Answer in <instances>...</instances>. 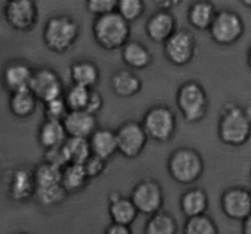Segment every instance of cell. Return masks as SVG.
I'll return each instance as SVG.
<instances>
[{
  "mask_svg": "<svg viewBox=\"0 0 251 234\" xmlns=\"http://www.w3.org/2000/svg\"><path fill=\"white\" fill-rule=\"evenodd\" d=\"M218 137L227 146L239 147L247 144L251 137V114L249 108L235 103L223 107L218 120Z\"/></svg>",
  "mask_w": 251,
  "mask_h": 234,
  "instance_id": "cell-1",
  "label": "cell"
},
{
  "mask_svg": "<svg viewBox=\"0 0 251 234\" xmlns=\"http://www.w3.org/2000/svg\"><path fill=\"white\" fill-rule=\"evenodd\" d=\"M80 33V24L74 17L69 15H54L44 25L42 38L49 51L64 54L75 46Z\"/></svg>",
  "mask_w": 251,
  "mask_h": 234,
  "instance_id": "cell-2",
  "label": "cell"
},
{
  "mask_svg": "<svg viewBox=\"0 0 251 234\" xmlns=\"http://www.w3.org/2000/svg\"><path fill=\"white\" fill-rule=\"evenodd\" d=\"M169 176L181 185H191L202 177L205 161L200 152L188 146H181L172 151L167 161Z\"/></svg>",
  "mask_w": 251,
  "mask_h": 234,
  "instance_id": "cell-3",
  "label": "cell"
},
{
  "mask_svg": "<svg viewBox=\"0 0 251 234\" xmlns=\"http://www.w3.org/2000/svg\"><path fill=\"white\" fill-rule=\"evenodd\" d=\"M92 34L96 43L104 51H122L123 47L130 41L131 28L129 22L115 11L95 19Z\"/></svg>",
  "mask_w": 251,
  "mask_h": 234,
  "instance_id": "cell-4",
  "label": "cell"
},
{
  "mask_svg": "<svg viewBox=\"0 0 251 234\" xmlns=\"http://www.w3.org/2000/svg\"><path fill=\"white\" fill-rule=\"evenodd\" d=\"M176 103L178 110L188 123H199L207 115L208 95L205 87L195 80L181 83L176 91Z\"/></svg>",
  "mask_w": 251,
  "mask_h": 234,
  "instance_id": "cell-5",
  "label": "cell"
},
{
  "mask_svg": "<svg viewBox=\"0 0 251 234\" xmlns=\"http://www.w3.org/2000/svg\"><path fill=\"white\" fill-rule=\"evenodd\" d=\"M176 120L173 109L166 104H156L146 110L141 120L149 139L157 142H168L176 132Z\"/></svg>",
  "mask_w": 251,
  "mask_h": 234,
  "instance_id": "cell-6",
  "label": "cell"
},
{
  "mask_svg": "<svg viewBox=\"0 0 251 234\" xmlns=\"http://www.w3.org/2000/svg\"><path fill=\"white\" fill-rule=\"evenodd\" d=\"M2 15L14 31L29 32L37 26L39 10L33 0H9L4 4Z\"/></svg>",
  "mask_w": 251,
  "mask_h": 234,
  "instance_id": "cell-7",
  "label": "cell"
},
{
  "mask_svg": "<svg viewBox=\"0 0 251 234\" xmlns=\"http://www.w3.org/2000/svg\"><path fill=\"white\" fill-rule=\"evenodd\" d=\"M208 32L215 43L220 46H232L243 37L245 25L238 12L232 10H222L218 11Z\"/></svg>",
  "mask_w": 251,
  "mask_h": 234,
  "instance_id": "cell-8",
  "label": "cell"
},
{
  "mask_svg": "<svg viewBox=\"0 0 251 234\" xmlns=\"http://www.w3.org/2000/svg\"><path fill=\"white\" fill-rule=\"evenodd\" d=\"M130 199L135 208L145 216H153L162 211L164 205V193L161 184L153 179H142L132 188Z\"/></svg>",
  "mask_w": 251,
  "mask_h": 234,
  "instance_id": "cell-9",
  "label": "cell"
},
{
  "mask_svg": "<svg viewBox=\"0 0 251 234\" xmlns=\"http://www.w3.org/2000/svg\"><path fill=\"white\" fill-rule=\"evenodd\" d=\"M5 193L15 203H26L34 198L36 181L33 169L26 166H19L9 169L4 179Z\"/></svg>",
  "mask_w": 251,
  "mask_h": 234,
  "instance_id": "cell-10",
  "label": "cell"
},
{
  "mask_svg": "<svg viewBox=\"0 0 251 234\" xmlns=\"http://www.w3.org/2000/svg\"><path fill=\"white\" fill-rule=\"evenodd\" d=\"M29 91L33 93L38 102H42L43 104L63 97L65 92L60 75L49 66H42L34 70Z\"/></svg>",
  "mask_w": 251,
  "mask_h": 234,
  "instance_id": "cell-11",
  "label": "cell"
},
{
  "mask_svg": "<svg viewBox=\"0 0 251 234\" xmlns=\"http://www.w3.org/2000/svg\"><path fill=\"white\" fill-rule=\"evenodd\" d=\"M196 39L189 29H178L163 44V53L167 60L176 66H185L195 58Z\"/></svg>",
  "mask_w": 251,
  "mask_h": 234,
  "instance_id": "cell-12",
  "label": "cell"
},
{
  "mask_svg": "<svg viewBox=\"0 0 251 234\" xmlns=\"http://www.w3.org/2000/svg\"><path fill=\"white\" fill-rule=\"evenodd\" d=\"M118 151L125 158H136L144 152L149 136L141 123L129 120L118 128Z\"/></svg>",
  "mask_w": 251,
  "mask_h": 234,
  "instance_id": "cell-13",
  "label": "cell"
},
{
  "mask_svg": "<svg viewBox=\"0 0 251 234\" xmlns=\"http://www.w3.org/2000/svg\"><path fill=\"white\" fill-rule=\"evenodd\" d=\"M33 75L34 69L27 61L14 59L7 61L2 68L1 85L10 95L29 90Z\"/></svg>",
  "mask_w": 251,
  "mask_h": 234,
  "instance_id": "cell-14",
  "label": "cell"
},
{
  "mask_svg": "<svg viewBox=\"0 0 251 234\" xmlns=\"http://www.w3.org/2000/svg\"><path fill=\"white\" fill-rule=\"evenodd\" d=\"M221 208L230 220L245 221L251 215V191L242 186L226 189L221 195Z\"/></svg>",
  "mask_w": 251,
  "mask_h": 234,
  "instance_id": "cell-15",
  "label": "cell"
},
{
  "mask_svg": "<svg viewBox=\"0 0 251 234\" xmlns=\"http://www.w3.org/2000/svg\"><path fill=\"white\" fill-rule=\"evenodd\" d=\"M178 31V21L172 11L157 10L145 24L146 36L154 43H166Z\"/></svg>",
  "mask_w": 251,
  "mask_h": 234,
  "instance_id": "cell-16",
  "label": "cell"
},
{
  "mask_svg": "<svg viewBox=\"0 0 251 234\" xmlns=\"http://www.w3.org/2000/svg\"><path fill=\"white\" fill-rule=\"evenodd\" d=\"M63 124L68 136L77 139H90L98 129L97 117L86 110L69 112Z\"/></svg>",
  "mask_w": 251,
  "mask_h": 234,
  "instance_id": "cell-17",
  "label": "cell"
},
{
  "mask_svg": "<svg viewBox=\"0 0 251 234\" xmlns=\"http://www.w3.org/2000/svg\"><path fill=\"white\" fill-rule=\"evenodd\" d=\"M108 212L110 220L115 225L129 226L136 221L139 211L135 208L134 203L130 198H125L118 191H112L107 198Z\"/></svg>",
  "mask_w": 251,
  "mask_h": 234,
  "instance_id": "cell-18",
  "label": "cell"
},
{
  "mask_svg": "<svg viewBox=\"0 0 251 234\" xmlns=\"http://www.w3.org/2000/svg\"><path fill=\"white\" fill-rule=\"evenodd\" d=\"M210 205L207 191L199 186L189 188L181 194L179 206L181 212L186 218L198 217V216L206 215Z\"/></svg>",
  "mask_w": 251,
  "mask_h": 234,
  "instance_id": "cell-19",
  "label": "cell"
},
{
  "mask_svg": "<svg viewBox=\"0 0 251 234\" xmlns=\"http://www.w3.org/2000/svg\"><path fill=\"white\" fill-rule=\"evenodd\" d=\"M70 78L74 85L96 90V86L100 83V71L97 64L88 59L76 60L70 66Z\"/></svg>",
  "mask_w": 251,
  "mask_h": 234,
  "instance_id": "cell-20",
  "label": "cell"
},
{
  "mask_svg": "<svg viewBox=\"0 0 251 234\" xmlns=\"http://www.w3.org/2000/svg\"><path fill=\"white\" fill-rule=\"evenodd\" d=\"M110 88L117 97L131 98L142 90V81L134 71L122 69L110 78Z\"/></svg>",
  "mask_w": 251,
  "mask_h": 234,
  "instance_id": "cell-21",
  "label": "cell"
},
{
  "mask_svg": "<svg viewBox=\"0 0 251 234\" xmlns=\"http://www.w3.org/2000/svg\"><path fill=\"white\" fill-rule=\"evenodd\" d=\"M88 140H90L93 156L109 161L113 156L119 154L117 132L114 130L107 129V128H98L95 134Z\"/></svg>",
  "mask_w": 251,
  "mask_h": 234,
  "instance_id": "cell-22",
  "label": "cell"
},
{
  "mask_svg": "<svg viewBox=\"0 0 251 234\" xmlns=\"http://www.w3.org/2000/svg\"><path fill=\"white\" fill-rule=\"evenodd\" d=\"M122 60L127 68L132 70H144L153 61L151 51L144 43L137 41H129L122 48Z\"/></svg>",
  "mask_w": 251,
  "mask_h": 234,
  "instance_id": "cell-23",
  "label": "cell"
},
{
  "mask_svg": "<svg viewBox=\"0 0 251 234\" xmlns=\"http://www.w3.org/2000/svg\"><path fill=\"white\" fill-rule=\"evenodd\" d=\"M218 11L216 5L207 0L194 1L188 10V22L198 31H210Z\"/></svg>",
  "mask_w": 251,
  "mask_h": 234,
  "instance_id": "cell-24",
  "label": "cell"
},
{
  "mask_svg": "<svg viewBox=\"0 0 251 234\" xmlns=\"http://www.w3.org/2000/svg\"><path fill=\"white\" fill-rule=\"evenodd\" d=\"M37 139H38V144L44 150H49L54 149V147L64 146L69 136L66 134L63 122L44 119L38 128Z\"/></svg>",
  "mask_w": 251,
  "mask_h": 234,
  "instance_id": "cell-25",
  "label": "cell"
},
{
  "mask_svg": "<svg viewBox=\"0 0 251 234\" xmlns=\"http://www.w3.org/2000/svg\"><path fill=\"white\" fill-rule=\"evenodd\" d=\"M38 100L29 90L11 93L9 97L10 113L19 119H27L36 113Z\"/></svg>",
  "mask_w": 251,
  "mask_h": 234,
  "instance_id": "cell-26",
  "label": "cell"
},
{
  "mask_svg": "<svg viewBox=\"0 0 251 234\" xmlns=\"http://www.w3.org/2000/svg\"><path fill=\"white\" fill-rule=\"evenodd\" d=\"M90 181L82 164H69L61 173V185L69 195L82 191Z\"/></svg>",
  "mask_w": 251,
  "mask_h": 234,
  "instance_id": "cell-27",
  "label": "cell"
},
{
  "mask_svg": "<svg viewBox=\"0 0 251 234\" xmlns=\"http://www.w3.org/2000/svg\"><path fill=\"white\" fill-rule=\"evenodd\" d=\"M178 222L171 212L159 211L153 216H150L145 225V234H176Z\"/></svg>",
  "mask_w": 251,
  "mask_h": 234,
  "instance_id": "cell-28",
  "label": "cell"
},
{
  "mask_svg": "<svg viewBox=\"0 0 251 234\" xmlns=\"http://www.w3.org/2000/svg\"><path fill=\"white\" fill-rule=\"evenodd\" d=\"M69 164H85L86 161L92 156L90 140L69 137L64 144Z\"/></svg>",
  "mask_w": 251,
  "mask_h": 234,
  "instance_id": "cell-29",
  "label": "cell"
},
{
  "mask_svg": "<svg viewBox=\"0 0 251 234\" xmlns=\"http://www.w3.org/2000/svg\"><path fill=\"white\" fill-rule=\"evenodd\" d=\"M61 173L63 169L49 164L47 162L37 164L33 168L34 181H36V188H44V186H51L61 184Z\"/></svg>",
  "mask_w": 251,
  "mask_h": 234,
  "instance_id": "cell-30",
  "label": "cell"
},
{
  "mask_svg": "<svg viewBox=\"0 0 251 234\" xmlns=\"http://www.w3.org/2000/svg\"><path fill=\"white\" fill-rule=\"evenodd\" d=\"M68 195L69 194L66 193L63 185L58 184V185L44 186V188H36L34 199L43 208H54L64 203Z\"/></svg>",
  "mask_w": 251,
  "mask_h": 234,
  "instance_id": "cell-31",
  "label": "cell"
},
{
  "mask_svg": "<svg viewBox=\"0 0 251 234\" xmlns=\"http://www.w3.org/2000/svg\"><path fill=\"white\" fill-rule=\"evenodd\" d=\"M91 91L88 88L81 87L77 85H71L66 88L64 92V100L69 108V112H76V110H86L90 100Z\"/></svg>",
  "mask_w": 251,
  "mask_h": 234,
  "instance_id": "cell-32",
  "label": "cell"
},
{
  "mask_svg": "<svg viewBox=\"0 0 251 234\" xmlns=\"http://www.w3.org/2000/svg\"><path fill=\"white\" fill-rule=\"evenodd\" d=\"M184 234H220L217 225L208 215L188 218L184 225Z\"/></svg>",
  "mask_w": 251,
  "mask_h": 234,
  "instance_id": "cell-33",
  "label": "cell"
},
{
  "mask_svg": "<svg viewBox=\"0 0 251 234\" xmlns=\"http://www.w3.org/2000/svg\"><path fill=\"white\" fill-rule=\"evenodd\" d=\"M146 5L142 0H122L118 1L117 12L126 22L137 21L145 14Z\"/></svg>",
  "mask_w": 251,
  "mask_h": 234,
  "instance_id": "cell-34",
  "label": "cell"
},
{
  "mask_svg": "<svg viewBox=\"0 0 251 234\" xmlns=\"http://www.w3.org/2000/svg\"><path fill=\"white\" fill-rule=\"evenodd\" d=\"M43 105V112L46 119L63 122L64 118H65L69 113V108L68 105H66L65 100H64V96L60 98H56V100L50 101V102L46 103V104Z\"/></svg>",
  "mask_w": 251,
  "mask_h": 234,
  "instance_id": "cell-35",
  "label": "cell"
},
{
  "mask_svg": "<svg viewBox=\"0 0 251 234\" xmlns=\"http://www.w3.org/2000/svg\"><path fill=\"white\" fill-rule=\"evenodd\" d=\"M86 10L97 17L105 16L117 11V0H88L85 2Z\"/></svg>",
  "mask_w": 251,
  "mask_h": 234,
  "instance_id": "cell-36",
  "label": "cell"
},
{
  "mask_svg": "<svg viewBox=\"0 0 251 234\" xmlns=\"http://www.w3.org/2000/svg\"><path fill=\"white\" fill-rule=\"evenodd\" d=\"M43 161L49 164H53V166L58 167V168L60 169H64L66 166H69L68 156H66V152H65V149H64V146L44 150Z\"/></svg>",
  "mask_w": 251,
  "mask_h": 234,
  "instance_id": "cell-37",
  "label": "cell"
},
{
  "mask_svg": "<svg viewBox=\"0 0 251 234\" xmlns=\"http://www.w3.org/2000/svg\"><path fill=\"white\" fill-rule=\"evenodd\" d=\"M83 167H85V171L86 173H87L88 178L95 179L100 177L102 174H104V172L107 171L108 168V161L100 158V157L93 156L92 155V156L86 161Z\"/></svg>",
  "mask_w": 251,
  "mask_h": 234,
  "instance_id": "cell-38",
  "label": "cell"
},
{
  "mask_svg": "<svg viewBox=\"0 0 251 234\" xmlns=\"http://www.w3.org/2000/svg\"><path fill=\"white\" fill-rule=\"evenodd\" d=\"M103 105H104L103 96L100 95L97 90L91 91V96H90V100H88V104H87V108H86V112L91 113V114L97 117L98 113L102 110Z\"/></svg>",
  "mask_w": 251,
  "mask_h": 234,
  "instance_id": "cell-39",
  "label": "cell"
},
{
  "mask_svg": "<svg viewBox=\"0 0 251 234\" xmlns=\"http://www.w3.org/2000/svg\"><path fill=\"white\" fill-rule=\"evenodd\" d=\"M104 234H132L131 230L129 226H123V225H115L112 223L107 227Z\"/></svg>",
  "mask_w": 251,
  "mask_h": 234,
  "instance_id": "cell-40",
  "label": "cell"
},
{
  "mask_svg": "<svg viewBox=\"0 0 251 234\" xmlns=\"http://www.w3.org/2000/svg\"><path fill=\"white\" fill-rule=\"evenodd\" d=\"M154 4L159 7L158 10H166V11H171V10L176 9L180 1H176V0H163V1H156Z\"/></svg>",
  "mask_w": 251,
  "mask_h": 234,
  "instance_id": "cell-41",
  "label": "cell"
},
{
  "mask_svg": "<svg viewBox=\"0 0 251 234\" xmlns=\"http://www.w3.org/2000/svg\"><path fill=\"white\" fill-rule=\"evenodd\" d=\"M243 234H251V215L245 221H243Z\"/></svg>",
  "mask_w": 251,
  "mask_h": 234,
  "instance_id": "cell-42",
  "label": "cell"
},
{
  "mask_svg": "<svg viewBox=\"0 0 251 234\" xmlns=\"http://www.w3.org/2000/svg\"><path fill=\"white\" fill-rule=\"evenodd\" d=\"M248 64H249L250 69H251V47L249 49V53H248Z\"/></svg>",
  "mask_w": 251,
  "mask_h": 234,
  "instance_id": "cell-43",
  "label": "cell"
},
{
  "mask_svg": "<svg viewBox=\"0 0 251 234\" xmlns=\"http://www.w3.org/2000/svg\"><path fill=\"white\" fill-rule=\"evenodd\" d=\"M242 4L248 7H251V0H244V1H242Z\"/></svg>",
  "mask_w": 251,
  "mask_h": 234,
  "instance_id": "cell-44",
  "label": "cell"
},
{
  "mask_svg": "<svg viewBox=\"0 0 251 234\" xmlns=\"http://www.w3.org/2000/svg\"><path fill=\"white\" fill-rule=\"evenodd\" d=\"M15 234H29V233H27V232H19V233H15Z\"/></svg>",
  "mask_w": 251,
  "mask_h": 234,
  "instance_id": "cell-45",
  "label": "cell"
},
{
  "mask_svg": "<svg viewBox=\"0 0 251 234\" xmlns=\"http://www.w3.org/2000/svg\"><path fill=\"white\" fill-rule=\"evenodd\" d=\"M250 179H251V169H250Z\"/></svg>",
  "mask_w": 251,
  "mask_h": 234,
  "instance_id": "cell-46",
  "label": "cell"
}]
</instances>
